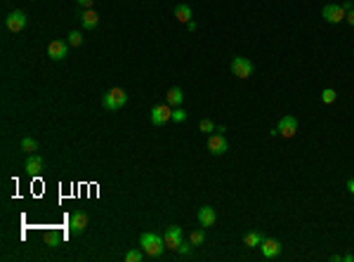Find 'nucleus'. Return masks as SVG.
Masks as SVG:
<instances>
[{
    "label": "nucleus",
    "instance_id": "4be33fe9",
    "mask_svg": "<svg viewBox=\"0 0 354 262\" xmlns=\"http://www.w3.org/2000/svg\"><path fill=\"white\" fill-rule=\"evenodd\" d=\"M71 47H78L83 43V33L81 31H69V40H66Z\"/></svg>",
    "mask_w": 354,
    "mask_h": 262
},
{
    "label": "nucleus",
    "instance_id": "0eeeda50",
    "mask_svg": "<svg viewBox=\"0 0 354 262\" xmlns=\"http://www.w3.org/2000/svg\"><path fill=\"white\" fill-rule=\"evenodd\" d=\"M163 241H165V248H170V251H177V246L184 241V232H182V227H177V225L168 227V229H165Z\"/></svg>",
    "mask_w": 354,
    "mask_h": 262
},
{
    "label": "nucleus",
    "instance_id": "c85d7f7f",
    "mask_svg": "<svg viewBox=\"0 0 354 262\" xmlns=\"http://www.w3.org/2000/svg\"><path fill=\"white\" fill-rule=\"evenodd\" d=\"M347 191H350V194H354V177H350V180H347Z\"/></svg>",
    "mask_w": 354,
    "mask_h": 262
},
{
    "label": "nucleus",
    "instance_id": "20e7f679",
    "mask_svg": "<svg viewBox=\"0 0 354 262\" xmlns=\"http://www.w3.org/2000/svg\"><path fill=\"white\" fill-rule=\"evenodd\" d=\"M168 121H173V109H170V104L165 102V104H156L154 109H151V123L154 126H165Z\"/></svg>",
    "mask_w": 354,
    "mask_h": 262
},
{
    "label": "nucleus",
    "instance_id": "aec40b11",
    "mask_svg": "<svg viewBox=\"0 0 354 262\" xmlns=\"http://www.w3.org/2000/svg\"><path fill=\"white\" fill-rule=\"evenodd\" d=\"M21 149H24L26 154H36V151H38V142H36V139H31V137H26V139H21Z\"/></svg>",
    "mask_w": 354,
    "mask_h": 262
},
{
    "label": "nucleus",
    "instance_id": "a211bd4d",
    "mask_svg": "<svg viewBox=\"0 0 354 262\" xmlns=\"http://www.w3.org/2000/svg\"><path fill=\"white\" fill-rule=\"evenodd\" d=\"M264 239H267V236H264L262 232H248V234H245V239H243V244L248 246V248H257V246L262 244Z\"/></svg>",
    "mask_w": 354,
    "mask_h": 262
},
{
    "label": "nucleus",
    "instance_id": "b1692460",
    "mask_svg": "<svg viewBox=\"0 0 354 262\" xmlns=\"http://www.w3.org/2000/svg\"><path fill=\"white\" fill-rule=\"evenodd\" d=\"M215 128H218V126H215L210 118H203V121L199 123V130H201V132H215Z\"/></svg>",
    "mask_w": 354,
    "mask_h": 262
},
{
    "label": "nucleus",
    "instance_id": "bb28decb",
    "mask_svg": "<svg viewBox=\"0 0 354 262\" xmlns=\"http://www.w3.org/2000/svg\"><path fill=\"white\" fill-rule=\"evenodd\" d=\"M345 21H347V24H350V26H354V9H350V12H347Z\"/></svg>",
    "mask_w": 354,
    "mask_h": 262
},
{
    "label": "nucleus",
    "instance_id": "f8f14e48",
    "mask_svg": "<svg viewBox=\"0 0 354 262\" xmlns=\"http://www.w3.org/2000/svg\"><path fill=\"white\" fill-rule=\"evenodd\" d=\"M260 251H262V255L267 260H274V258L281 255V244L276 239H264L262 244H260Z\"/></svg>",
    "mask_w": 354,
    "mask_h": 262
},
{
    "label": "nucleus",
    "instance_id": "6e6552de",
    "mask_svg": "<svg viewBox=\"0 0 354 262\" xmlns=\"http://www.w3.org/2000/svg\"><path fill=\"white\" fill-rule=\"evenodd\" d=\"M5 26H7L9 33H19V31H24V26H26V14H24V12H19V9L9 12L7 19H5Z\"/></svg>",
    "mask_w": 354,
    "mask_h": 262
},
{
    "label": "nucleus",
    "instance_id": "423d86ee",
    "mask_svg": "<svg viewBox=\"0 0 354 262\" xmlns=\"http://www.w3.org/2000/svg\"><path fill=\"white\" fill-rule=\"evenodd\" d=\"M321 17L326 19L328 24H340V21H345L347 9L343 5H326L324 12H321Z\"/></svg>",
    "mask_w": 354,
    "mask_h": 262
},
{
    "label": "nucleus",
    "instance_id": "6ab92c4d",
    "mask_svg": "<svg viewBox=\"0 0 354 262\" xmlns=\"http://www.w3.org/2000/svg\"><path fill=\"white\" fill-rule=\"evenodd\" d=\"M146 258V253L142 248H132V251H127L125 253V262H142Z\"/></svg>",
    "mask_w": 354,
    "mask_h": 262
},
{
    "label": "nucleus",
    "instance_id": "9d476101",
    "mask_svg": "<svg viewBox=\"0 0 354 262\" xmlns=\"http://www.w3.org/2000/svg\"><path fill=\"white\" fill-rule=\"evenodd\" d=\"M85 227H88V215H85L83 210H73L71 220H69V229H71V234H83V232H85Z\"/></svg>",
    "mask_w": 354,
    "mask_h": 262
},
{
    "label": "nucleus",
    "instance_id": "ddd939ff",
    "mask_svg": "<svg viewBox=\"0 0 354 262\" xmlns=\"http://www.w3.org/2000/svg\"><path fill=\"white\" fill-rule=\"evenodd\" d=\"M43 165H45V161H43L38 154H28L26 163H24V170H26V175H40Z\"/></svg>",
    "mask_w": 354,
    "mask_h": 262
},
{
    "label": "nucleus",
    "instance_id": "412c9836",
    "mask_svg": "<svg viewBox=\"0 0 354 262\" xmlns=\"http://www.w3.org/2000/svg\"><path fill=\"white\" fill-rule=\"evenodd\" d=\"M189 241H191V246H201L206 241V232H203V229H194L189 236Z\"/></svg>",
    "mask_w": 354,
    "mask_h": 262
},
{
    "label": "nucleus",
    "instance_id": "cd10ccee",
    "mask_svg": "<svg viewBox=\"0 0 354 262\" xmlns=\"http://www.w3.org/2000/svg\"><path fill=\"white\" fill-rule=\"evenodd\" d=\"M78 2H81V7L92 9V2H95V0H78Z\"/></svg>",
    "mask_w": 354,
    "mask_h": 262
},
{
    "label": "nucleus",
    "instance_id": "2eb2a0df",
    "mask_svg": "<svg viewBox=\"0 0 354 262\" xmlns=\"http://www.w3.org/2000/svg\"><path fill=\"white\" fill-rule=\"evenodd\" d=\"M165 102H168L170 107H182V102H184V92H182V88H170L168 95H165Z\"/></svg>",
    "mask_w": 354,
    "mask_h": 262
},
{
    "label": "nucleus",
    "instance_id": "7c9ffc66",
    "mask_svg": "<svg viewBox=\"0 0 354 262\" xmlns=\"http://www.w3.org/2000/svg\"><path fill=\"white\" fill-rule=\"evenodd\" d=\"M187 28H189V31H196L199 26H196V21H189V24H187Z\"/></svg>",
    "mask_w": 354,
    "mask_h": 262
},
{
    "label": "nucleus",
    "instance_id": "9b49d317",
    "mask_svg": "<svg viewBox=\"0 0 354 262\" xmlns=\"http://www.w3.org/2000/svg\"><path fill=\"white\" fill-rule=\"evenodd\" d=\"M47 54H50V59H55V62H62V59H66V54H69V43H62V40H52V43L47 45Z\"/></svg>",
    "mask_w": 354,
    "mask_h": 262
},
{
    "label": "nucleus",
    "instance_id": "393cba45",
    "mask_svg": "<svg viewBox=\"0 0 354 262\" xmlns=\"http://www.w3.org/2000/svg\"><path fill=\"white\" fill-rule=\"evenodd\" d=\"M173 121L175 123H184V121H187V111H184L182 107H175L173 109Z\"/></svg>",
    "mask_w": 354,
    "mask_h": 262
},
{
    "label": "nucleus",
    "instance_id": "f03ea898",
    "mask_svg": "<svg viewBox=\"0 0 354 262\" xmlns=\"http://www.w3.org/2000/svg\"><path fill=\"white\" fill-rule=\"evenodd\" d=\"M102 104L109 109V111H118V109H123L127 104V95L123 88H111L107 95H104V100H102Z\"/></svg>",
    "mask_w": 354,
    "mask_h": 262
},
{
    "label": "nucleus",
    "instance_id": "f3484780",
    "mask_svg": "<svg viewBox=\"0 0 354 262\" xmlns=\"http://www.w3.org/2000/svg\"><path fill=\"white\" fill-rule=\"evenodd\" d=\"M97 24H100L97 12H95V9H85V12H83V28H88V31H90V28H95Z\"/></svg>",
    "mask_w": 354,
    "mask_h": 262
},
{
    "label": "nucleus",
    "instance_id": "f257e3e1",
    "mask_svg": "<svg viewBox=\"0 0 354 262\" xmlns=\"http://www.w3.org/2000/svg\"><path fill=\"white\" fill-rule=\"evenodd\" d=\"M139 248L146 253V258H161L165 251V241L163 236L154 234V232H144L139 236Z\"/></svg>",
    "mask_w": 354,
    "mask_h": 262
},
{
    "label": "nucleus",
    "instance_id": "dca6fc26",
    "mask_svg": "<svg viewBox=\"0 0 354 262\" xmlns=\"http://www.w3.org/2000/svg\"><path fill=\"white\" fill-rule=\"evenodd\" d=\"M175 19H177L180 24H189V21H191V7H189V5L180 2V5L175 7Z\"/></svg>",
    "mask_w": 354,
    "mask_h": 262
},
{
    "label": "nucleus",
    "instance_id": "7ed1b4c3",
    "mask_svg": "<svg viewBox=\"0 0 354 262\" xmlns=\"http://www.w3.org/2000/svg\"><path fill=\"white\" fill-rule=\"evenodd\" d=\"M253 62L248 59V57H234L232 59V71H234V76H238V78H250L253 76Z\"/></svg>",
    "mask_w": 354,
    "mask_h": 262
},
{
    "label": "nucleus",
    "instance_id": "4468645a",
    "mask_svg": "<svg viewBox=\"0 0 354 262\" xmlns=\"http://www.w3.org/2000/svg\"><path fill=\"white\" fill-rule=\"evenodd\" d=\"M215 220H218V215H215V208H210V206H203V208L199 210V222H201V227H213V225H215Z\"/></svg>",
    "mask_w": 354,
    "mask_h": 262
},
{
    "label": "nucleus",
    "instance_id": "c756f323",
    "mask_svg": "<svg viewBox=\"0 0 354 262\" xmlns=\"http://www.w3.org/2000/svg\"><path fill=\"white\" fill-rule=\"evenodd\" d=\"M343 7H345L347 12H350V9H354V5H352V2H350V0H347V2H343Z\"/></svg>",
    "mask_w": 354,
    "mask_h": 262
},
{
    "label": "nucleus",
    "instance_id": "1a4fd4ad",
    "mask_svg": "<svg viewBox=\"0 0 354 262\" xmlns=\"http://www.w3.org/2000/svg\"><path fill=\"white\" fill-rule=\"evenodd\" d=\"M227 139H225V135H220V132H215V135H210L208 137V151L213 156H222V154H227Z\"/></svg>",
    "mask_w": 354,
    "mask_h": 262
},
{
    "label": "nucleus",
    "instance_id": "2f4dec72",
    "mask_svg": "<svg viewBox=\"0 0 354 262\" xmlns=\"http://www.w3.org/2000/svg\"><path fill=\"white\" fill-rule=\"evenodd\" d=\"M343 260H345V262H352V260H354V255H352V253H347V255H343Z\"/></svg>",
    "mask_w": 354,
    "mask_h": 262
},
{
    "label": "nucleus",
    "instance_id": "39448f33",
    "mask_svg": "<svg viewBox=\"0 0 354 262\" xmlns=\"http://www.w3.org/2000/svg\"><path fill=\"white\" fill-rule=\"evenodd\" d=\"M279 135L286 137V139H291V137H295V132H298V118L291 116V114H286V116H281V121H279Z\"/></svg>",
    "mask_w": 354,
    "mask_h": 262
},
{
    "label": "nucleus",
    "instance_id": "5701e85b",
    "mask_svg": "<svg viewBox=\"0 0 354 262\" xmlns=\"http://www.w3.org/2000/svg\"><path fill=\"white\" fill-rule=\"evenodd\" d=\"M321 100H324V104H333V102L338 100V95L333 88H326V90L321 92Z\"/></svg>",
    "mask_w": 354,
    "mask_h": 262
},
{
    "label": "nucleus",
    "instance_id": "a878e982",
    "mask_svg": "<svg viewBox=\"0 0 354 262\" xmlns=\"http://www.w3.org/2000/svg\"><path fill=\"white\" fill-rule=\"evenodd\" d=\"M177 253H180L182 258H187V255L191 253V241H189V244H184V241H182V244L177 246Z\"/></svg>",
    "mask_w": 354,
    "mask_h": 262
}]
</instances>
